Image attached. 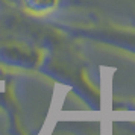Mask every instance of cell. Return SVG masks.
Listing matches in <instances>:
<instances>
[{"label":"cell","instance_id":"6da1fadb","mask_svg":"<svg viewBox=\"0 0 135 135\" xmlns=\"http://www.w3.org/2000/svg\"><path fill=\"white\" fill-rule=\"evenodd\" d=\"M56 2L58 0H25L27 9L35 14H44L52 11L56 6Z\"/></svg>","mask_w":135,"mask_h":135}]
</instances>
